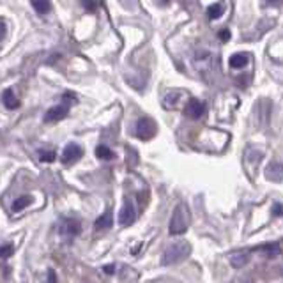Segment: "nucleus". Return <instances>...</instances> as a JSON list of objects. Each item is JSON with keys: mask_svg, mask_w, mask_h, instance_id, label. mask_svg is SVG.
Returning a JSON list of instances; mask_svg holds the SVG:
<instances>
[{"mask_svg": "<svg viewBox=\"0 0 283 283\" xmlns=\"http://www.w3.org/2000/svg\"><path fill=\"white\" fill-rule=\"evenodd\" d=\"M189 223H191V214H189L188 206L184 202L177 204L172 216H170L168 234L170 236H181V234H184L189 229Z\"/></svg>", "mask_w": 283, "mask_h": 283, "instance_id": "obj_1", "label": "nucleus"}, {"mask_svg": "<svg viewBox=\"0 0 283 283\" xmlns=\"http://www.w3.org/2000/svg\"><path fill=\"white\" fill-rule=\"evenodd\" d=\"M189 255H191V244L186 243V241H177V243L170 244V246L163 251L161 264H165V266L179 264L184 259H188Z\"/></svg>", "mask_w": 283, "mask_h": 283, "instance_id": "obj_2", "label": "nucleus"}, {"mask_svg": "<svg viewBox=\"0 0 283 283\" xmlns=\"http://www.w3.org/2000/svg\"><path fill=\"white\" fill-rule=\"evenodd\" d=\"M156 131H158V126H156V122L152 121L151 117H140L138 121H136L135 135L138 136L140 140H151L152 136L156 135Z\"/></svg>", "mask_w": 283, "mask_h": 283, "instance_id": "obj_3", "label": "nucleus"}, {"mask_svg": "<svg viewBox=\"0 0 283 283\" xmlns=\"http://www.w3.org/2000/svg\"><path fill=\"white\" fill-rule=\"evenodd\" d=\"M184 114H186V117L196 121V119H200L206 114V103L200 101V99H189L184 106Z\"/></svg>", "mask_w": 283, "mask_h": 283, "instance_id": "obj_4", "label": "nucleus"}, {"mask_svg": "<svg viewBox=\"0 0 283 283\" xmlns=\"http://www.w3.org/2000/svg\"><path fill=\"white\" fill-rule=\"evenodd\" d=\"M136 219V211H135V206H133V202H126L124 206H122L121 209V214H119V223H121L122 227H129L133 225Z\"/></svg>", "mask_w": 283, "mask_h": 283, "instance_id": "obj_5", "label": "nucleus"}, {"mask_svg": "<svg viewBox=\"0 0 283 283\" xmlns=\"http://www.w3.org/2000/svg\"><path fill=\"white\" fill-rule=\"evenodd\" d=\"M68 114H69V105H68V103H62V105L51 106L50 110L46 111V115H44V121H46V122L62 121L64 117H68Z\"/></svg>", "mask_w": 283, "mask_h": 283, "instance_id": "obj_6", "label": "nucleus"}, {"mask_svg": "<svg viewBox=\"0 0 283 283\" xmlns=\"http://www.w3.org/2000/svg\"><path fill=\"white\" fill-rule=\"evenodd\" d=\"M81 154H83V151H81L80 145H76V144H69V145H66L64 152H62V163H66V165H69V163L78 161V159L81 158Z\"/></svg>", "mask_w": 283, "mask_h": 283, "instance_id": "obj_7", "label": "nucleus"}, {"mask_svg": "<svg viewBox=\"0 0 283 283\" xmlns=\"http://www.w3.org/2000/svg\"><path fill=\"white\" fill-rule=\"evenodd\" d=\"M266 179L273 182L283 181V163L281 161H271L266 166Z\"/></svg>", "mask_w": 283, "mask_h": 283, "instance_id": "obj_8", "label": "nucleus"}, {"mask_svg": "<svg viewBox=\"0 0 283 283\" xmlns=\"http://www.w3.org/2000/svg\"><path fill=\"white\" fill-rule=\"evenodd\" d=\"M81 230V225L76 218H68L61 223V234L62 236H78Z\"/></svg>", "mask_w": 283, "mask_h": 283, "instance_id": "obj_9", "label": "nucleus"}, {"mask_svg": "<svg viewBox=\"0 0 283 283\" xmlns=\"http://www.w3.org/2000/svg\"><path fill=\"white\" fill-rule=\"evenodd\" d=\"M249 257H251V253H249L248 249L237 251L230 257V264H232V267H236V269H241V267H244L249 262Z\"/></svg>", "mask_w": 283, "mask_h": 283, "instance_id": "obj_10", "label": "nucleus"}, {"mask_svg": "<svg viewBox=\"0 0 283 283\" xmlns=\"http://www.w3.org/2000/svg\"><path fill=\"white\" fill-rule=\"evenodd\" d=\"M2 103L7 110H14V108L20 106V101H18V98L14 96V92L11 91V89H6V91L2 92Z\"/></svg>", "mask_w": 283, "mask_h": 283, "instance_id": "obj_11", "label": "nucleus"}, {"mask_svg": "<svg viewBox=\"0 0 283 283\" xmlns=\"http://www.w3.org/2000/svg\"><path fill=\"white\" fill-rule=\"evenodd\" d=\"M111 225H114V216H111V212H105V214L99 216V218L96 219L94 229L96 230H106V229H110Z\"/></svg>", "mask_w": 283, "mask_h": 283, "instance_id": "obj_12", "label": "nucleus"}, {"mask_svg": "<svg viewBox=\"0 0 283 283\" xmlns=\"http://www.w3.org/2000/svg\"><path fill=\"white\" fill-rule=\"evenodd\" d=\"M248 59H249L248 53H234L232 57H230L229 64H230V68H234V69H241L248 64Z\"/></svg>", "mask_w": 283, "mask_h": 283, "instance_id": "obj_13", "label": "nucleus"}, {"mask_svg": "<svg viewBox=\"0 0 283 283\" xmlns=\"http://www.w3.org/2000/svg\"><path fill=\"white\" fill-rule=\"evenodd\" d=\"M32 7L37 11L39 14H46L48 11L51 9V2L50 0H31Z\"/></svg>", "mask_w": 283, "mask_h": 283, "instance_id": "obj_14", "label": "nucleus"}, {"mask_svg": "<svg viewBox=\"0 0 283 283\" xmlns=\"http://www.w3.org/2000/svg\"><path fill=\"white\" fill-rule=\"evenodd\" d=\"M32 202V199L31 196H20V199H16L14 200V204H13V207H11V209H13V212H20V211H23L25 207L29 206V204Z\"/></svg>", "mask_w": 283, "mask_h": 283, "instance_id": "obj_15", "label": "nucleus"}, {"mask_svg": "<svg viewBox=\"0 0 283 283\" xmlns=\"http://www.w3.org/2000/svg\"><path fill=\"white\" fill-rule=\"evenodd\" d=\"M221 14H223L221 4H212V6H209V9H207V16H209L211 20H218Z\"/></svg>", "mask_w": 283, "mask_h": 283, "instance_id": "obj_16", "label": "nucleus"}, {"mask_svg": "<svg viewBox=\"0 0 283 283\" xmlns=\"http://www.w3.org/2000/svg\"><path fill=\"white\" fill-rule=\"evenodd\" d=\"M96 156H98L99 159H110L111 156H114V152H111L106 145H98V147H96Z\"/></svg>", "mask_w": 283, "mask_h": 283, "instance_id": "obj_17", "label": "nucleus"}, {"mask_svg": "<svg viewBox=\"0 0 283 283\" xmlns=\"http://www.w3.org/2000/svg\"><path fill=\"white\" fill-rule=\"evenodd\" d=\"M259 251H266L271 257V255H276L280 251V248H278V244H264V246L259 248Z\"/></svg>", "mask_w": 283, "mask_h": 283, "instance_id": "obj_18", "label": "nucleus"}, {"mask_svg": "<svg viewBox=\"0 0 283 283\" xmlns=\"http://www.w3.org/2000/svg\"><path fill=\"white\" fill-rule=\"evenodd\" d=\"M41 161H44V163H51L55 159V152L53 151H44V152H41Z\"/></svg>", "mask_w": 283, "mask_h": 283, "instance_id": "obj_19", "label": "nucleus"}, {"mask_svg": "<svg viewBox=\"0 0 283 283\" xmlns=\"http://www.w3.org/2000/svg\"><path fill=\"white\" fill-rule=\"evenodd\" d=\"M13 251H14L13 244H11V243H6V244L2 246V249H0V255H2V259H7V257H9Z\"/></svg>", "mask_w": 283, "mask_h": 283, "instance_id": "obj_20", "label": "nucleus"}, {"mask_svg": "<svg viewBox=\"0 0 283 283\" xmlns=\"http://www.w3.org/2000/svg\"><path fill=\"white\" fill-rule=\"evenodd\" d=\"M81 4H83V7L87 11H96V7H98V2H96V0H81Z\"/></svg>", "mask_w": 283, "mask_h": 283, "instance_id": "obj_21", "label": "nucleus"}, {"mask_svg": "<svg viewBox=\"0 0 283 283\" xmlns=\"http://www.w3.org/2000/svg\"><path fill=\"white\" fill-rule=\"evenodd\" d=\"M218 37H219L221 41H229V39H230V31H229V29H223V31H219Z\"/></svg>", "mask_w": 283, "mask_h": 283, "instance_id": "obj_22", "label": "nucleus"}, {"mask_svg": "<svg viewBox=\"0 0 283 283\" xmlns=\"http://www.w3.org/2000/svg\"><path fill=\"white\" fill-rule=\"evenodd\" d=\"M273 216H283V206L281 204H274L273 206Z\"/></svg>", "mask_w": 283, "mask_h": 283, "instance_id": "obj_23", "label": "nucleus"}, {"mask_svg": "<svg viewBox=\"0 0 283 283\" xmlns=\"http://www.w3.org/2000/svg\"><path fill=\"white\" fill-rule=\"evenodd\" d=\"M105 273L106 274H114L115 273V266H105Z\"/></svg>", "mask_w": 283, "mask_h": 283, "instance_id": "obj_24", "label": "nucleus"}, {"mask_svg": "<svg viewBox=\"0 0 283 283\" xmlns=\"http://www.w3.org/2000/svg\"><path fill=\"white\" fill-rule=\"evenodd\" d=\"M269 6H278V4H281V0H266Z\"/></svg>", "mask_w": 283, "mask_h": 283, "instance_id": "obj_25", "label": "nucleus"}, {"mask_svg": "<svg viewBox=\"0 0 283 283\" xmlns=\"http://www.w3.org/2000/svg\"><path fill=\"white\" fill-rule=\"evenodd\" d=\"M48 280H50V283H55V274H53V271H50V274H48Z\"/></svg>", "mask_w": 283, "mask_h": 283, "instance_id": "obj_26", "label": "nucleus"}, {"mask_svg": "<svg viewBox=\"0 0 283 283\" xmlns=\"http://www.w3.org/2000/svg\"><path fill=\"white\" fill-rule=\"evenodd\" d=\"M163 4H166V0H163Z\"/></svg>", "mask_w": 283, "mask_h": 283, "instance_id": "obj_27", "label": "nucleus"}]
</instances>
